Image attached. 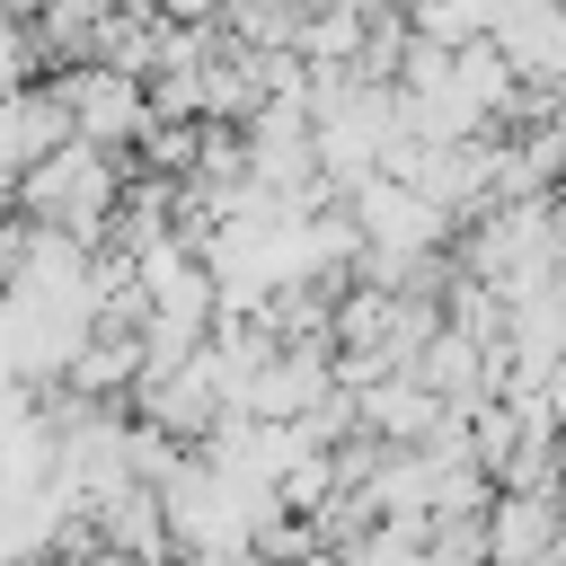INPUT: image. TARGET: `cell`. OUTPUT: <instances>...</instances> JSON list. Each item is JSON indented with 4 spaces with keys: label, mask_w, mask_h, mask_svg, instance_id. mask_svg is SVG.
<instances>
[{
    "label": "cell",
    "mask_w": 566,
    "mask_h": 566,
    "mask_svg": "<svg viewBox=\"0 0 566 566\" xmlns=\"http://www.w3.org/2000/svg\"><path fill=\"white\" fill-rule=\"evenodd\" d=\"M27 203H35V212H53V221H97V203H106L97 142H62L53 159H35V177H27Z\"/></svg>",
    "instance_id": "6da1fadb"
},
{
    "label": "cell",
    "mask_w": 566,
    "mask_h": 566,
    "mask_svg": "<svg viewBox=\"0 0 566 566\" xmlns=\"http://www.w3.org/2000/svg\"><path fill=\"white\" fill-rule=\"evenodd\" d=\"M548 522H557V513H548V495H522V504H513V513H504L486 539H495V557H504V566H522V557L548 539ZM557 531H566V522H557Z\"/></svg>",
    "instance_id": "7a4b0ae2"
}]
</instances>
